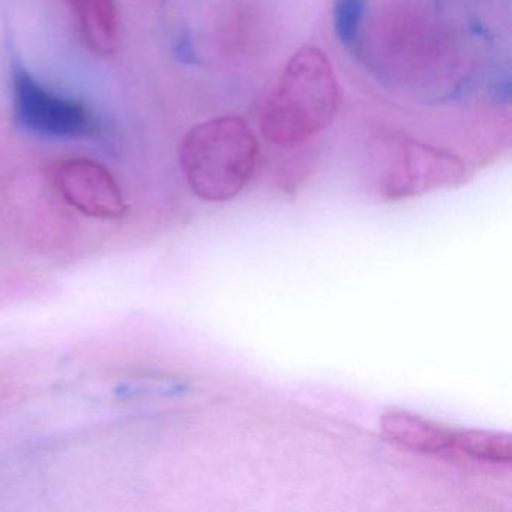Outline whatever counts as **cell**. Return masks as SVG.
I'll return each instance as SVG.
<instances>
[{
	"label": "cell",
	"mask_w": 512,
	"mask_h": 512,
	"mask_svg": "<svg viewBox=\"0 0 512 512\" xmlns=\"http://www.w3.org/2000/svg\"><path fill=\"white\" fill-rule=\"evenodd\" d=\"M256 134L239 116H220L185 134L179 164L194 196L211 203L235 199L256 172Z\"/></svg>",
	"instance_id": "7a4b0ae2"
},
{
	"label": "cell",
	"mask_w": 512,
	"mask_h": 512,
	"mask_svg": "<svg viewBox=\"0 0 512 512\" xmlns=\"http://www.w3.org/2000/svg\"><path fill=\"white\" fill-rule=\"evenodd\" d=\"M340 89L328 56L317 47L299 49L287 61L262 115V133L277 146H298L337 118Z\"/></svg>",
	"instance_id": "6da1fadb"
},
{
	"label": "cell",
	"mask_w": 512,
	"mask_h": 512,
	"mask_svg": "<svg viewBox=\"0 0 512 512\" xmlns=\"http://www.w3.org/2000/svg\"><path fill=\"white\" fill-rule=\"evenodd\" d=\"M368 0H335L334 29L343 44H353L361 31Z\"/></svg>",
	"instance_id": "9c48e42d"
},
{
	"label": "cell",
	"mask_w": 512,
	"mask_h": 512,
	"mask_svg": "<svg viewBox=\"0 0 512 512\" xmlns=\"http://www.w3.org/2000/svg\"><path fill=\"white\" fill-rule=\"evenodd\" d=\"M67 4L76 16L85 46L101 58L112 56L119 38L115 0H67Z\"/></svg>",
	"instance_id": "52a82bcc"
},
{
	"label": "cell",
	"mask_w": 512,
	"mask_h": 512,
	"mask_svg": "<svg viewBox=\"0 0 512 512\" xmlns=\"http://www.w3.org/2000/svg\"><path fill=\"white\" fill-rule=\"evenodd\" d=\"M463 175V164L451 155L418 143L404 146L400 164L389 182L394 196L406 197L430 190L442 184H451Z\"/></svg>",
	"instance_id": "5b68a950"
},
{
	"label": "cell",
	"mask_w": 512,
	"mask_h": 512,
	"mask_svg": "<svg viewBox=\"0 0 512 512\" xmlns=\"http://www.w3.org/2000/svg\"><path fill=\"white\" fill-rule=\"evenodd\" d=\"M380 427L388 439L424 454L451 451L454 443L455 430L409 410H386L380 418Z\"/></svg>",
	"instance_id": "8992f818"
},
{
	"label": "cell",
	"mask_w": 512,
	"mask_h": 512,
	"mask_svg": "<svg viewBox=\"0 0 512 512\" xmlns=\"http://www.w3.org/2000/svg\"><path fill=\"white\" fill-rule=\"evenodd\" d=\"M454 451L487 463L509 464L512 460L511 436L485 430L455 431Z\"/></svg>",
	"instance_id": "ba28073f"
},
{
	"label": "cell",
	"mask_w": 512,
	"mask_h": 512,
	"mask_svg": "<svg viewBox=\"0 0 512 512\" xmlns=\"http://www.w3.org/2000/svg\"><path fill=\"white\" fill-rule=\"evenodd\" d=\"M13 107L17 124L31 133L61 139L98 133L97 119L85 104L49 91L22 67L13 74Z\"/></svg>",
	"instance_id": "3957f363"
},
{
	"label": "cell",
	"mask_w": 512,
	"mask_h": 512,
	"mask_svg": "<svg viewBox=\"0 0 512 512\" xmlns=\"http://www.w3.org/2000/svg\"><path fill=\"white\" fill-rule=\"evenodd\" d=\"M58 196L86 217L119 220L128 212L124 193L106 166L88 158H68L53 166Z\"/></svg>",
	"instance_id": "277c9868"
}]
</instances>
